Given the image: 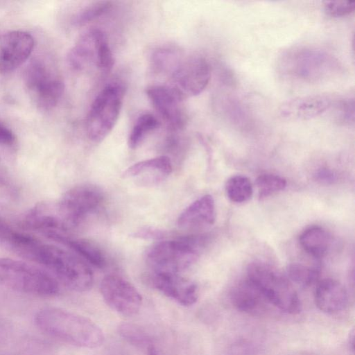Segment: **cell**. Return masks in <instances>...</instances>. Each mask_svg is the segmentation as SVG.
<instances>
[{"instance_id":"obj_1","label":"cell","mask_w":355,"mask_h":355,"mask_svg":"<svg viewBox=\"0 0 355 355\" xmlns=\"http://www.w3.org/2000/svg\"><path fill=\"white\" fill-rule=\"evenodd\" d=\"M35 322L45 334L74 346L95 348L104 340L102 330L89 319L59 308L40 310Z\"/></svg>"},{"instance_id":"obj_2","label":"cell","mask_w":355,"mask_h":355,"mask_svg":"<svg viewBox=\"0 0 355 355\" xmlns=\"http://www.w3.org/2000/svg\"><path fill=\"white\" fill-rule=\"evenodd\" d=\"M31 259L71 290L83 292L92 286V270L85 260L73 252L40 241Z\"/></svg>"},{"instance_id":"obj_3","label":"cell","mask_w":355,"mask_h":355,"mask_svg":"<svg viewBox=\"0 0 355 355\" xmlns=\"http://www.w3.org/2000/svg\"><path fill=\"white\" fill-rule=\"evenodd\" d=\"M279 67L284 76L307 83L327 80L341 70L340 62L333 55L310 46L287 50L279 60Z\"/></svg>"},{"instance_id":"obj_4","label":"cell","mask_w":355,"mask_h":355,"mask_svg":"<svg viewBox=\"0 0 355 355\" xmlns=\"http://www.w3.org/2000/svg\"><path fill=\"white\" fill-rule=\"evenodd\" d=\"M22 80L25 90L38 109L51 110L60 102L64 83L54 65L46 58L36 56L24 69Z\"/></svg>"},{"instance_id":"obj_5","label":"cell","mask_w":355,"mask_h":355,"mask_svg":"<svg viewBox=\"0 0 355 355\" xmlns=\"http://www.w3.org/2000/svg\"><path fill=\"white\" fill-rule=\"evenodd\" d=\"M0 284L40 297L54 296L60 290L59 282L47 270L10 258H0Z\"/></svg>"},{"instance_id":"obj_6","label":"cell","mask_w":355,"mask_h":355,"mask_svg":"<svg viewBox=\"0 0 355 355\" xmlns=\"http://www.w3.org/2000/svg\"><path fill=\"white\" fill-rule=\"evenodd\" d=\"M202 236L160 241L146 253V261L154 273L179 274L193 265L206 243Z\"/></svg>"},{"instance_id":"obj_7","label":"cell","mask_w":355,"mask_h":355,"mask_svg":"<svg viewBox=\"0 0 355 355\" xmlns=\"http://www.w3.org/2000/svg\"><path fill=\"white\" fill-rule=\"evenodd\" d=\"M247 279L263 294L268 303L289 314L301 311L302 304L291 282L270 265L255 261L249 264Z\"/></svg>"},{"instance_id":"obj_8","label":"cell","mask_w":355,"mask_h":355,"mask_svg":"<svg viewBox=\"0 0 355 355\" xmlns=\"http://www.w3.org/2000/svg\"><path fill=\"white\" fill-rule=\"evenodd\" d=\"M125 89L120 82L106 85L96 95L89 109L86 123L88 138L101 142L115 126L123 103Z\"/></svg>"},{"instance_id":"obj_9","label":"cell","mask_w":355,"mask_h":355,"mask_svg":"<svg viewBox=\"0 0 355 355\" xmlns=\"http://www.w3.org/2000/svg\"><path fill=\"white\" fill-rule=\"evenodd\" d=\"M102 191L92 184H81L68 190L55 202L57 211L69 230L80 223L96 210L103 201Z\"/></svg>"},{"instance_id":"obj_10","label":"cell","mask_w":355,"mask_h":355,"mask_svg":"<svg viewBox=\"0 0 355 355\" xmlns=\"http://www.w3.org/2000/svg\"><path fill=\"white\" fill-rule=\"evenodd\" d=\"M211 75V66L205 57L182 56L168 77V85L185 99L201 94L208 85Z\"/></svg>"},{"instance_id":"obj_11","label":"cell","mask_w":355,"mask_h":355,"mask_svg":"<svg viewBox=\"0 0 355 355\" xmlns=\"http://www.w3.org/2000/svg\"><path fill=\"white\" fill-rule=\"evenodd\" d=\"M146 95L155 111L171 131L183 129L187 114L183 106L184 98L168 84H157L148 87Z\"/></svg>"},{"instance_id":"obj_12","label":"cell","mask_w":355,"mask_h":355,"mask_svg":"<svg viewBox=\"0 0 355 355\" xmlns=\"http://www.w3.org/2000/svg\"><path fill=\"white\" fill-rule=\"evenodd\" d=\"M105 303L114 311L123 315L137 314L142 304L138 290L128 280L117 275H108L100 285Z\"/></svg>"},{"instance_id":"obj_13","label":"cell","mask_w":355,"mask_h":355,"mask_svg":"<svg viewBox=\"0 0 355 355\" xmlns=\"http://www.w3.org/2000/svg\"><path fill=\"white\" fill-rule=\"evenodd\" d=\"M35 47L33 35L24 31L0 33V73H10L25 63Z\"/></svg>"},{"instance_id":"obj_14","label":"cell","mask_w":355,"mask_h":355,"mask_svg":"<svg viewBox=\"0 0 355 355\" xmlns=\"http://www.w3.org/2000/svg\"><path fill=\"white\" fill-rule=\"evenodd\" d=\"M109 43L106 34L98 28L83 33L67 55V62L74 71H83L93 64L97 67L99 58Z\"/></svg>"},{"instance_id":"obj_15","label":"cell","mask_w":355,"mask_h":355,"mask_svg":"<svg viewBox=\"0 0 355 355\" xmlns=\"http://www.w3.org/2000/svg\"><path fill=\"white\" fill-rule=\"evenodd\" d=\"M172 169L170 158L162 155L134 164L123 171L122 177L138 186L153 187L165 180Z\"/></svg>"},{"instance_id":"obj_16","label":"cell","mask_w":355,"mask_h":355,"mask_svg":"<svg viewBox=\"0 0 355 355\" xmlns=\"http://www.w3.org/2000/svg\"><path fill=\"white\" fill-rule=\"evenodd\" d=\"M151 282L164 295L184 306H191L198 300L197 285L179 274L153 272Z\"/></svg>"},{"instance_id":"obj_17","label":"cell","mask_w":355,"mask_h":355,"mask_svg":"<svg viewBox=\"0 0 355 355\" xmlns=\"http://www.w3.org/2000/svg\"><path fill=\"white\" fill-rule=\"evenodd\" d=\"M333 103V99L326 95L298 97L284 103L279 109V114L288 120H309L326 112Z\"/></svg>"},{"instance_id":"obj_18","label":"cell","mask_w":355,"mask_h":355,"mask_svg":"<svg viewBox=\"0 0 355 355\" xmlns=\"http://www.w3.org/2000/svg\"><path fill=\"white\" fill-rule=\"evenodd\" d=\"M215 219L214 200L207 194L184 209L178 218V225L182 229L197 230L213 225Z\"/></svg>"},{"instance_id":"obj_19","label":"cell","mask_w":355,"mask_h":355,"mask_svg":"<svg viewBox=\"0 0 355 355\" xmlns=\"http://www.w3.org/2000/svg\"><path fill=\"white\" fill-rule=\"evenodd\" d=\"M317 307L326 313L333 314L343 311L348 302L345 287L338 281L324 279L320 281L314 293Z\"/></svg>"},{"instance_id":"obj_20","label":"cell","mask_w":355,"mask_h":355,"mask_svg":"<svg viewBox=\"0 0 355 355\" xmlns=\"http://www.w3.org/2000/svg\"><path fill=\"white\" fill-rule=\"evenodd\" d=\"M230 299L237 310L250 314L262 311L266 302L268 303L261 291L248 279L232 288Z\"/></svg>"},{"instance_id":"obj_21","label":"cell","mask_w":355,"mask_h":355,"mask_svg":"<svg viewBox=\"0 0 355 355\" xmlns=\"http://www.w3.org/2000/svg\"><path fill=\"white\" fill-rule=\"evenodd\" d=\"M49 239L67 246L71 252L99 268L106 264L102 250L94 243L83 239L71 238L64 234L52 233L46 235Z\"/></svg>"},{"instance_id":"obj_22","label":"cell","mask_w":355,"mask_h":355,"mask_svg":"<svg viewBox=\"0 0 355 355\" xmlns=\"http://www.w3.org/2000/svg\"><path fill=\"white\" fill-rule=\"evenodd\" d=\"M332 242L330 233L319 226L306 229L300 237V243L303 250L315 259L324 257L329 252Z\"/></svg>"},{"instance_id":"obj_23","label":"cell","mask_w":355,"mask_h":355,"mask_svg":"<svg viewBox=\"0 0 355 355\" xmlns=\"http://www.w3.org/2000/svg\"><path fill=\"white\" fill-rule=\"evenodd\" d=\"M182 56L179 49L173 46H162L155 49L150 59L153 71L169 77Z\"/></svg>"},{"instance_id":"obj_24","label":"cell","mask_w":355,"mask_h":355,"mask_svg":"<svg viewBox=\"0 0 355 355\" xmlns=\"http://www.w3.org/2000/svg\"><path fill=\"white\" fill-rule=\"evenodd\" d=\"M160 125L159 119L151 113H144L139 116L129 134L128 146L131 149L137 148Z\"/></svg>"},{"instance_id":"obj_25","label":"cell","mask_w":355,"mask_h":355,"mask_svg":"<svg viewBox=\"0 0 355 355\" xmlns=\"http://www.w3.org/2000/svg\"><path fill=\"white\" fill-rule=\"evenodd\" d=\"M225 191L231 201L241 203L252 197L253 187L248 178L238 175L228 179L225 184Z\"/></svg>"},{"instance_id":"obj_26","label":"cell","mask_w":355,"mask_h":355,"mask_svg":"<svg viewBox=\"0 0 355 355\" xmlns=\"http://www.w3.org/2000/svg\"><path fill=\"white\" fill-rule=\"evenodd\" d=\"M112 7V3L110 1L91 2L74 15L72 22L76 26L87 25L105 15Z\"/></svg>"},{"instance_id":"obj_27","label":"cell","mask_w":355,"mask_h":355,"mask_svg":"<svg viewBox=\"0 0 355 355\" xmlns=\"http://www.w3.org/2000/svg\"><path fill=\"white\" fill-rule=\"evenodd\" d=\"M287 274L292 282L306 287L311 286L318 280L320 272L316 267L294 263L288 266Z\"/></svg>"},{"instance_id":"obj_28","label":"cell","mask_w":355,"mask_h":355,"mask_svg":"<svg viewBox=\"0 0 355 355\" xmlns=\"http://www.w3.org/2000/svg\"><path fill=\"white\" fill-rule=\"evenodd\" d=\"M119 331L121 337L127 342L138 348L143 349L144 352L154 345L148 334L137 325L130 323L121 324L119 326Z\"/></svg>"},{"instance_id":"obj_29","label":"cell","mask_w":355,"mask_h":355,"mask_svg":"<svg viewBox=\"0 0 355 355\" xmlns=\"http://www.w3.org/2000/svg\"><path fill=\"white\" fill-rule=\"evenodd\" d=\"M256 185L259 198H263L284 190L286 187V180L277 175L266 173L257 178Z\"/></svg>"},{"instance_id":"obj_30","label":"cell","mask_w":355,"mask_h":355,"mask_svg":"<svg viewBox=\"0 0 355 355\" xmlns=\"http://www.w3.org/2000/svg\"><path fill=\"white\" fill-rule=\"evenodd\" d=\"M327 15L339 18L347 16L355 10V1H326L323 5Z\"/></svg>"},{"instance_id":"obj_31","label":"cell","mask_w":355,"mask_h":355,"mask_svg":"<svg viewBox=\"0 0 355 355\" xmlns=\"http://www.w3.org/2000/svg\"><path fill=\"white\" fill-rule=\"evenodd\" d=\"M336 116L338 122L343 125H351L354 123V100L344 98L335 104Z\"/></svg>"},{"instance_id":"obj_32","label":"cell","mask_w":355,"mask_h":355,"mask_svg":"<svg viewBox=\"0 0 355 355\" xmlns=\"http://www.w3.org/2000/svg\"><path fill=\"white\" fill-rule=\"evenodd\" d=\"M132 236L142 239H160L164 236V232L157 228L146 227L141 228L132 234Z\"/></svg>"},{"instance_id":"obj_33","label":"cell","mask_w":355,"mask_h":355,"mask_svg":"<svg viewBox=\"0 0 355 355\" xmlns=\"http://www.w3.org/2000/svg\"><path fill=\"white\" fill-rule=\"evenodd\" d=\"M15 141V133L6 125L0 121V145L11 146Z\"/></svg>"},{"instance_id":"obj_34","label":"cell","mask_w":355,"mask_h":355,"mask_svg":"<svg viewBox=\"0 0 355 355\" xmlns=\"http://www.w3.org/2000/svg\"><path fill=\"white\" fill-rule=\"evenodd\" d=\"M316 177L318 180L326 183L331 182L335 179V175L332 171L327 168L320 169L317 173Z\"/></svg>"}]
</instances>
